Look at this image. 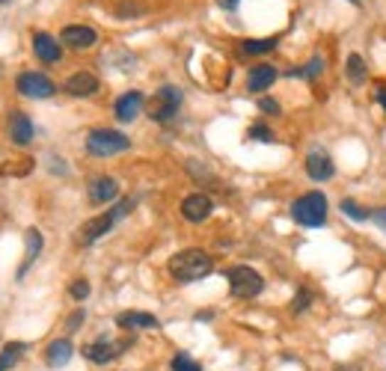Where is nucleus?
Returning <instances> with one entry per match:
<instances>
[{
    "mask_svg": "<svg viewBox=\"0 0 386 371\" xmlns=\"http://www.w3.org/2000/svg\"><path fill=\"white\" fill-rule=\"evenodd\" d=\"M9 140L15 146H30L33 143V122H30V116L21 113V110H15L9 116Z\"/></svg>",
    "mask_w": 386,
    "mask_h": 371,
    "instance_id": "obj_15",
    "label": "nucleus"
},
{
    "mask_svg": "<svg viewBox=\"0 0 386 371\" xmlns=\"http://www.w3.org/2000/svg\"><path fill=\"white\" fill-rule=\"evenodd\" d=\"M259 110H264V113L277 116L282 107H279V101H274V98H259Z\"/></svg>",
    "mask_w": 386,
    "mask_h": 371,
    "instance_id": "obj_32",
    "label": "nucleus"
},
{
    "mask_svg": "<svg viewBox=\"0 0 386 371\" xmlns=\"http://www.w3.org/2000/svg\"><path fill=\"white\" fill-rule=\"evenodd\" d=\"M211 211H214V202L205 193H191V196H184V202H181V217H184V220H191V223L208 220Z\"/></svg>",
    "mask_w": 386,
    "mask_h": 371,
    "instance_id": "obj_9",
    "label": "nucleus"
},
{
    "mask_svg": "<svg viewBox=\"0 0 386 371\" xmlns=\"http://www.w3.org/2000/svg\"><path fill=\"white\" fill-rule=\"evenodd\" d=\"M60 42L75 48V50H87V48H92L98 42V33L92 27H87V24H69V27H63Z\"/></svg>",
    "mask_w": 386,
    "mask_h": 371,
    "instance_id": "obj_10",
    "label": "nucleus"
},
{
    "mask_svg": "<svg viewBox=\"0 0 386 371\" xmlns=\"http://www.w3.org/2000/svg\"><path fill=\"white\" fill-rule=\"evenodd\" d=\"M178 107H181V90L161 87L158 95L152 98V104H149V116H152L155 122H170L178 113Z\"/></svg>",
    "mask_w": 386,
    "mask_h": 371,
    "instance_id": "obj_6",
    "label": "nucleus"
},
{
    "mask_svg": "<svg viewBox=\"0 0 386 371\" xmlns=\"http://www.w3.org/2000/svg\"><path fill=\"white\" fill-rule=\"evenodd\" d=\"M327 196L324 193H304V196H297L291 202V217H294V223L300 226H306V229H318V226H324L327 223Z\"/></svg>",
    "mask_w": 386,
    "mask_h": 371,
    "instance_id": "obj_2",
    "label": "nucleus"
},
{
    "mask_svg": "<svg viewBox=\"0 0 386 371\" xmlns=\"http://www.w3.org/2000/svg\"><path fill=\"white\" fill-rule=\"evenodd\" d=\"M173 371H203V365H199L191 353H176L173 362H170Z\"/></svg>",
    "mask_w": 386,
    "mask_h": 371,
    "instance_id": "obj_26",
    "label": "nucleus"
},
{
    "mask_svg": "<svg viewBox=\"0 0 386 371\" xmlns=\"http://www.w3.org/2000/svg\"><path fill=\"white\" fill-rule=\"evenodd\" d=\"M15 87H18V92L27 95V98H51V95L57 92L54 80L45 77V75H39V72H24V75H18Z\"/></svg>",
    "mask_w": 386,
    "mask_h": 371,
    "instance_id": "obj_7",
    "label": "nucleus"
},
{
    "mask_svg": "<svg viewBox=\"0 0 386 371\" xmlns=\"http://www.w3.org/2000/svg\"><path fill=\"white\" fill-rule=\"evenodd\" d=\"M143 92H125V95H119L116 98V119L119 122H134L140 116V110H143Z\"/></svg>",
    "mask_w": 386,
    "mask_h": 371,
    "instance_id": "obj_13",
    "label": "nucleus"
},
{
    "mask_svg": "<svg viewBox=\"0 0 386 371\" xmlns=\"http://www.w3.org/2000/svg\"><path fill=\"white\" fill-rule=\"evenodd\" d=\"M277 80V69L274 65H253L247 75V90L250 92H264V90H271V83Z\"/></svg>",
    "mask_w": 386,
    "mask_h": 371,
    "instance_id": "obj_17",
    "label": "nucleus"
},
{
    "mask_svg": "<svg viewBox=\"0 0 386 371\" xmlns=\"http://www.w3.org/2000/svg\"><path fill=\"white\" fill-rule=\"evenodd\" d=\"M128 348V342H110V339H98V342H92V345H87L83 348V357H87L90 362H95V365H107V362H113L119 353Z\"/></svg>",
    "mask_w": 386,
    "mask_h": 371,
    "instance_id": "obj_8",
    "label": "nucleus"
},
{
    "mask_svg": "<svg viewBox=\"0 0 386 371\" xmlns=\"http://www.w3.org/2000/svg\"><path fill=\"white\" fill-rule=\"evenodd\" d=\"M229 279V291L235 297H241V300H250V297H259L262 289H264V279L259 271H253V267H247V264H238V267H232V271L226 274Z\"/></svg>",
    "mask_w": 386,
    "mask_h": 371,
    "instance_id": "obj_5",
    "label": "nucleus"
},
{
    "mask_svg": "<svg viewBox=\"0 0 386 371\" xmlns=\"http://www.w3.org/2000/svg\"><path fill=\"white\" fill-rule=\"evenodd\" d=\"M116 193H119V181L110 178V176H98L90 181V202L92 205H104V202L116 199Z\"/></svg>",
    "mask_w": 386,
    "mask_h": 371,
    "instance_id": "obj_14",
    "label": "nucleus"
},
{
    "mask_svg": "<svg viewBox=\"0 0 386 371\" xmlns=\"http://www.w3.org/2000/svg\"><path fill=\"white\" fill-rule=\"evenodd\" d=\"M83 318H87V315H83V309H77V312H72V315H69V321H65V330H69V333H75V330H80V324H83Z\"/></svg>",
    "mask_w": 386,
    "mask_h": 371,
    "instance_id": "obj_31",
    "label": "nucleus"
},
{
    "mask_svg": "<svg viewBox=\"0 0 386 371\" xmlns=\"http://www.w3.org/2000/svg\"><path fill=\"white\" fill-rule=\"evenodd\" d=\"M128 149H131V140L122 131L98 128V131H90V137H87V151L95 158H110V155H119V151H128Z\"/></svg>",
    "mask_w": 386,
    "mask_h": 371,
    "instance_id": "obj_4",
    "label": "nucleus"
},
{
    "mask_svg": "<svg viewBox=\"0 0 386 371\" xmlns=\"http://www.w3.org/2000/svg\"><path fill=\"white\" fill-rule=\"evenodd\" d=\"M345 75H348V80H350V83H363V77H365V63H363V57H360V54H350V57H348Z\"/></svg>",
    "mask_w": 386,
    "mask_h": 371,
    "instance_id": "obj_22",
    "label": "nucleus"
},
{
    "mask_svg": "<svg viewBox=\"0 0 386 371\" xmlns=\"http://www.w3.org/2000/svg\"><path fill=\"white\" fill-rule=\"evenodd\" d=\"M116 324H119L122 330H158L161 321L155 315L149 312H122L119 318H116Z\"/></svg>",
    "mask_w": 386,
    "mask_h": 371,
    "instance_id": "obj_18",
    "label": "nucleus"
},
{
    "mask_svg": "<svg viewBox=\"0 0 386 371\" xmlns=\"http://www.w3.org/2000/svg\"><path fill=\"white\" fill-rule=\"evenodd\" d=\"M348 217H354L357 223H365V220H372V211H363V205H357L354 199H342V205H339Z\"/></svg>",
    "mask_w": 386,
    "mask_h": 371,
    "instance_id": "obj_25",
    "label": "nucleus"
},
{
    "mask_svg": "<svg viewBox=\"0 0 386 371\" xmlns=\"http://www.w3.org/2000/svg\"><path fill=\"white\" fill-rule=\"evenodd\" d=\"M69 294H72L75 300H87V297H90V282H87V279H75L72 289H69Z\"/></svg>",
    "mask_w": 386,
    "mask_h": 371,
    "instance_id": "obj_29",
    "label": "nucleus"
},
{
    "mask_svg": "<svg viewBox=\"0 0 386 371\" xmlns=\"http://www.w3.org/2000/svg\"><path fill=\"white\" fill-rule=\"evenodd\" d=\"M98 87H102V83H98L95 75H90V72H75L69 80H65L63 90L69 92V95H75V98H90V95L98 92Z\"/></svg>",
    "mask_w": 386,
    "mask_h": 371,
    "instance_id": "obj_12",
    "label": "nucleus"
},
{
    "mask_svg": "<svg viewBox=\"0 0 386 371\" xmlns=\"http://www.w3.org/2000/svg\"><path fill=\"white\" fill-rule=\"evenodd\" d=\"M277 45H279L277 36H267V39H247V42L241 45V50H244V54H267V50H274Z\"/></svg>",
    "mask_w": 386,
    "mask_h": 371,
    "instance_id": "obj_21",
    "label": "nucleus"
},
{
    "mask_svg": "<svg viewBox=\"0 0 386 371\" xmlns=\"http://www.w3.org/2000/svg\"><path fill=\"white\" fill-rule=\"evenodd\" d=\"M333 173H336V166H333V158L327 155V151L315 149L306 155V176L312 181H327V178H333Z\"/></svg>",
    "mask_w": 386,
    "mask_h": 371,
    "instance_id": "obj_11",
    "label": "nucleus"
},
{
    "mask_svg": "<svg viewBox=\"0 0 386 371\" xmlns=\"http://www.w3.org/2000/svg\"><path fill=\"white\" fill-rule=\"evenodd\" d=\"M39 252H42V232H39V229H27V259H24V264H21L18 276L27 274V267L39 259Z\"/></svg>",
    "mask_w": 386,
    "mask_h": 371,
    "instance_id": "obj_20",
    "label": "nucleus"
},
{
    "mask_svg": "<svg viewBox=\"0 0 386 371\" xmlns=\"http://www.w3.org/2000/svg\"><path fill=\"white\" fill-rule=\"evenodd\" d=\"M143 12H146V6L134 4V0H125V4L116 6V15H119V18H134V15H143Z\"/></svg>",
    "mask_w": 386,
    "mask_h": 371,
    "instance_id": "obj_27",
    "label": "nucleus"
},
{
    "mask_svg": "<svg viewBox=\"0 0 386 371\" xmlns=\"http://www.w3.org/2000/svg\"><path fill=\"white\" fill-rule=\"evenodd\" d=\"M247 137H250V140H256V143H274L271 128H264V125H253V128L247 131Z\"/></svg>",
    "mask_w": 386,
    "mask_h": 371,
    "instance_id": "obj_28",
    "label": "nucleus"
},
{
    "mask_svg": "<svg viewBox=\"0 0 386 371\" xmlns=\"http://www.w3.org/2000/svg\"><path fill=\"white\" fill-rule=\"evenodd\" d=\"M21 353H24V345H21V342H9V345L4 348V353H0V371L12 368L15 362H18Z\"/></svg>",
    "mask_w": 386,
    "mask_h": 371,
    "instance_id": "obj_23",
    "label": "nucleus"
},
{
    "mask_svg": "<svg viewBox=\"0 0 386 371\" xmlns=\"http://www.w3.org/2000/svg\"><path fill=\"white\" fill-rule=\"evenodd\" d=\"M131 208H134V199H122L116 208H110V211H104V214H98V217H92V220H87L80 226V244H95L98 238H104V235L122 220L125 214H131Z\"/></svg>",
    "mask_w": 386,
    "mask_h": 371,
    "instance_id": "obj_3",
    "label": "nucleus"
},
{
    "mask_svg": "<svg viewBox=\"0 0 386 371\" xmlns=\"http://www.w3.org/2000/svg\"><path fill=\"white\" fill-rule=\"evenodd\" d=\"M309 303H312V291L304 289V291H297V297H294V303H291V309H294V312H306Z\"/></svg>",
    "mask_w": 386,
    "mask_h": 371,
    "instance_id": "obj_30",
    "label": "nucleus"
},
{
    "mask_svg": "<svg viewBox=\"0 0 386 371\" xmlns=\"http://www.w3.org/2000/svg\"><path fill=\"white\" fill-rule=\"evenodd\" d=\"M33 50H36V57L42 63H57L63 57V48L54 36H48V33H33Z\"/></svg>",
    "mask_w": 386,
    "mask_h": 371,
    "instance_id": "obj_16",
    "label": "nucleus"
},
{
    "mask_svg": "<svg viewBox=\"0 0 386 371\" xmlns=\"http://www.w3.org/2000/svg\"><path fill=\"white\" fill-rule=\"evenodd\" d=\"M72 357H75V348H72L69 339H57V342L48 345V350H45V360H48V365H51V368L69 365Z\"/></svg>",
    "mask_w": 386,
    "mask_h": 371,
    "instance_id": "obj_19",
    "label": "nucleus"
},
{
    "mask_svg": "<svg viewBox=\"0 0 386 371\" xmlns=\"http://www.w3.org/2000/svg\"><path fill=\"white\" fill-rule=\"evenodd\" d=\"M0 4H9V0H0Z\"/></svg>",
    "mask_w": 386,
    "mask_h": 371,
    "instance_id": "obj_36",
    "label": "nucleus"
},
{
    "mask_svg": "<svg viewBox=\"0 0 386 371\" xmlns=\"http://www.w3.org/2000/svg\"><path fill=\"white\" fill-rule=\"evenodd\" d=\"M377 101H380V107H383V110H386V87H383V90H380V92H377Z\"/></svg>",
    "mask_w": 386,
    "mask_h": 371,
    "instance_id": "obj_35",
    "label": "nucleus"
},
{
    "mask_svg": "<svg viewBox=\"0 0 386 371\" xmlns=\"http://www.w3.org/2000/svg\"><path fill=\"white\" fill-rule=\"evenodd\" d=\"M238 4H241V0H217V6L226 9V12H235V9H238Z\"/></svg>",
    "mask_w": 386,
    "mask_h": 371,
    "instance_id": "obj_34",
    "label": "nucleus"
},
{
    "mask_svg": "<svg viewBox=\"0 0 386 371\" xmlns=\"http://www.w3.org/2000/svg\"><path fill=\"white\" fill-rule=\"evenodd\" d=\"M321 72H324V60H321V57H312V60L304 65V69H294V72H291V77H304V80H312V77H318Z\"/></svg>",
    "mask_w": 386,
    "mask_h": 371,
    "instance_id": "obj_24",
    "label": "nucleus"
},
{
    "mask_svg": "<svg viewBox=\"0 0 386 371\" xmlns=\"http://www.w3.org/2000/svg\"><path fill=\"white\" fill-rule=\"evenodd\" d=\"M170 274L176 282H199V279H205L211 271H214V259L208 256L205 249H181L176 252V256L170 259Z\"/></svg>",
    "mask_w": 386,
    "mask_h": 371,
    "instance_id": "obj_1",
    "label": "nucleus"
},
{
    "mask_svg": "<svg viewBox=\"0 0 386 371\" xmlns=\"http://www.w3.org/2000/svg\"><path fill=\"white\" fill-rule=\"evenodd\" d=\"M372 223H375L377 229H383V232H386V208H377V211H372Z\"/></svg>",
    "mask_w": 386,
    "mask_h": 371,
    "instance_id": "obj_33",
    "label": "nucleus"
}]
</instances>
